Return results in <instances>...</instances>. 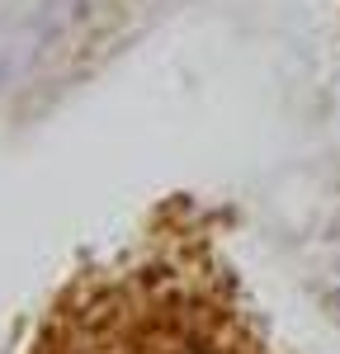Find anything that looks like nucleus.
Masks as SVG:
<instances>
[{"instance_id": "1", "label": "nucleus", "mask_w": 340, "mask_h": 354, "mask_svg": "<svg viewBox=\"0 0 340 354\" xmlns=\"http://www.w3.org/2000/svg\"><path fill=\"white\" fill-rule=\"evenodd\" d=\"M331 302H336V312H340V288H336V298H331Z\"/></svg>"}]
</instances>
